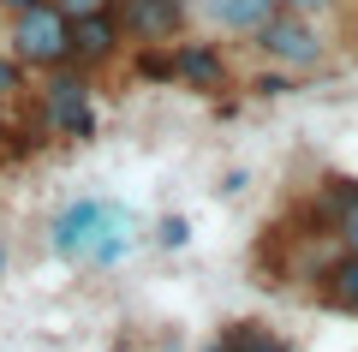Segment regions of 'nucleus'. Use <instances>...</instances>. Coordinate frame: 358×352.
<instances>
[{"label":"nucleus","mask_w":358,"mask_h":352,"mask_svg":"<svg viewBox=\"0 0 358 352\" xmlns=\"http://www.w3.org/2000/svg\"><path fill=\"white\" fill-rule=\"evenodd\" d=\"M6 54H13L24 72L72 66V18H66L54 0H36L24 13H13V24H6Z\"/></svg>","instance_id":"1"},{"label":"nucleus","mask_w":358,"mask_h":352,"mask_svg":"<svg viewBox=\"0 0 358 352\" xmlns=\"http://www.w3.org/2000/svg\"><path fill=\"white\" fill-rule=\"evenodd\" d=\"M42 126L54 132V138H96V90H90V72L84 66H54L48 78H42Z\"/></svg>","instance_id":"2"},{"label":"nucleus","mask_w":358,"mask_h":352,"mask_svg":"<svg viewBox=\"0 0 358 352\" xmlns=\"http://www.w3.org/2000/svg\"><path fill=\"white\" fill-rule=\"evenodd\" d=\"M257 54H263L268 66H281V72H317L322 66V54H329V42H322V30H317V18H305V13H275L263 30H257Z\"/></svg>","instance_id":"3"},{"label":"nucleus","mask_w":358,"mask_h":352,"mask_svg":"<svg viewBox=\"0 0 358 352\" xmlns=\"http://www.w3.org/2000/svg\"><path fill=\"white\" fill-rule=\"evenodd\" d=\"M131 251H138V221H131V209L114 203V197H102V209H96V221H90V239H84V257H78V263L120 269Z\"/></svg>","instance_id":"4"},{"label":"nucleus","mask_w":358,"mask_h":352,"mask_svg":"<svg viewBox=\"0 0 358 352\" xmlns=\"http://www.w3.org/2000/svg\"><path fill=\"white\" fill-rule=\"evenodd\" d=\"M114 18L126 30V42H179L192 0H114Z\"/></svg>","instance_id":"5"},{"label":"nucleus","mask_w":358,"mask_h":352,"mask_svg":"<svg viewBox=\"0 0 358 352\" xmlns=\"http://www.w3.org/2000/svg\"><path fill=\"white\" fill-rule=\"evenodd\" d=\"M120 48H126V30H120L114 6L108 13H90V18H72V66H114Z\"/></svg>","instance_id":"6"},{"label":"nucleus","mask_w":358,"mask_h":352,"mask_svg":"<svg viewBox=\"0 0 358 352\" xmlns=\"http://www.w3.org/2000/svg\"><path fill=\"white\" fill-rule=\"evenodd\" d=\"M227 54L215 42H173V84L192 90H227Z\"/></svg>","instance_id":"7"},{"label":"nucleus","mask_w":358,"mask_h":352,"mask_svg":"<svg viewBox=\"0 0 358 352\" xmlns=\"http://www.w3.org/2000/svg\"><path fill=\"white\" fill-rule=\"evenodd\" d=\"M197 6H203L209 30H221V36H245V42L281 13V0H197Z\"/></svg>","instance_id":"8"},{"label":"nucleus","mask_w":358,"mask_h":352,"mask_svg":"<svg viewBox=\"0 0 358 352\" xmlns=\"http://www.w3.org/2000/svg\"><path fill=\"white\" fill-rule=\"evenodd\" d=\"M96 209H102V197H72V203L48 221V251L66 257V263H78V257H84V239H90Z\"/></svg>","instance_id":"9"},{"label":"nucleus","mask_w":358,"mask_h":352,"mask_svg":"<svg viewBox=\"0 0 358 352\" xmlns=\"http://www.w3.org/2000/svg\"><path fill=\"white\" fill-rule=\"evenodd\" d=\"M322 227L334 233L341 251L358 257V179H329V191H322Z\"/></svg>","instance_id":"10"},{"label":"nucleus","mask_w":358,"mask_h":352,"mask_svg":"<svg viewBox=\"0 0 358 352\" xmlns=\"http://www.w3.org/2000/svg\"><path fill=\"white\" fill-rule=\"evenodd\" d=\"M317 281H322V304L358 316V257H352V251H334L329 263L317 269Z\"/></svg>","instance_id":"11"},{"label":"nucleus","mask_w":358,"mask_h":352,"mask_svg":"<svg viewBox=\"0 0 358 352\" xmlns=\"http://www.w3.org/2000/svg\"><path fill=\"white\" fill-rule=\"evenodd\" d=\"M221 352H299V346L281 340L268 323H227L221 328Z\"/></svg>","instance_id":"12"},{"label":"nucleus","mask_w":358,"mask_h":352,"mask_svg":"<svg viewBox=\"0 0 358 352\" xmlns=\"http://www.w3.org/2000/svg\"><path fill=\"white\" fill-rule=\"evenodd\" d=\"M138 78H155V84H173V42H138Z\"/></svg>","instance_id":"13"},{"label":"nucleus","mask_w":358,"mask_h":352,"mask_svg":"<svg viewBox=\"0 0 358 352\" xmlns=\"http://www.w3.org/2000/svg\"><path fill=\"white\" fill-rule=\"evenodd\" d=\"M150 245H155V251H185V245H192V221H185L179 209H167L162 221L150 227Z\"/></svg>","instance_id":"14"},{"label":"nucleus","mask_w":358,"mask_h":352,"mask_svg":"<svg viewBox=\"0 0 358 352\" xmlns=\"http://www.w3.org/2000/svg\"><path fill=\"white\" fill-rule=\"evenodd\" d=\"M18 90H24V66H18V60H13V54L0 48V101H13V96H18Z\"/></svg>","instance_id":"15"},{"label":"nucleus","mask_w":358,"mask_h":352,"mask_svg":"<svg viewBox=\"0 0 358 352\" xmlns=\"http://www.w3.org/2000/svg\"><path fill=\"white\" fill-rule=\"evenodd\" d=\"M287 90H293V72H281V66L257 78V96H287Z\"/></svg>","instance_id":"16"},{"label":"nucleus","mask_w":358,"mask_h":352,"mask_svg":"<svg viewBox=\"0 0 358 352\" xmlns=\"http://www.w3.org/2000/svg\"><path fill=\"white\" fill-rule=\"evenodd\" d=\"M54 6H60L66 18H90V13H108L114 0H54Z\"/></svg>","instance_id":"17"},{"label":"nucleus","mask_w":358,"mask_h":352,"mask_svg":"<svg viewBox=\"0 0 358 352\" xmlns=\"http://www.w3.org/2000/svg\"><path fill=\"white\" fill-rule=\"evenodd\" d=\"M287 13H305V18H322V13H334L341 0H281Z\"/></svg>","instance_id":"18"},{"label":"nucleus","mask_w":358,"mask_h":352,"mask_svg":"<svg viewBox=\"0 0 358 352\" xmlns=\"http://www.w3.org/2000/svg\"><path fill=\"white\" fill-rule=\"evenodd\" d=\"M0 6H6V13H24V6H36V0H0Z\"/></svg>","instance_id":"19"},{"label":"nucleus","mask_w":358,"mask_h":352,"mask_svg":"<svg viewBox=\"0 0 358 352\" xmlns=\"http://www.w3.org/2000/svg\"><path fill=\"white\" fill-rule=\"evenodd\" d=\"M0 275H6V239H0Z\"/></svg>","instance_id":"20"},{"label":"nucleus","mask_w":358,"mask_h":352,"mask_svg":"<svg viewBox=\"0 0 358 352\" xmlns=\"http://www.w3.org/2000/svg\"><path fill=\"white\" fill-rule=\"evenodd\" d=\"M203 352H221V340H209V346H203Z\"/></svg>","instance_id":"21"},{"label":"nucleus","mask_w":358,"mask_h":352,"mask_svg":"<svg viewBox=\"0 0 358 352\" xmlns=\"http://www.w3.org/2000/svg\"><path fill=\"white\" fill-rule=\"evenodd\" d=\"M0 126H6V101H0Z\"/></svg>","instance_id":"22"}]
</instances>
